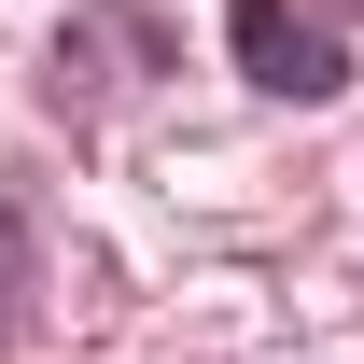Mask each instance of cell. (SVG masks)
I'll return each mask as SVG.
<instances>
[{
    "label": "cell",
    "mask_w": 364,
    "mask_h": 364,
    "mask_svg": "<svg viewBox=\"0 0 364 364\" xmlns=\"http://www.w3.org/2000/svg\"><path fill=\"white\" fill-rule=\"evenodd\" d=\"M350 14H364V0H350Z\"/></svg>",
    "instance_id": "2"
},
{
    "label": "cell",
    "mask_w": 364,
    "mask_h": 364,
    "mask_svg": "<svg viewBox=\"0 0 364 364\" xmlns=\"http://www.w3.org/2000/svg\"><path fill=\"white\" fill-rule=\"evenodd\" d=\"M238 70H252L267 98H336L350 85V43L322 28L309 0H238Z\"/></svg>",
    "instance_id": "1"
}]
</instances>
